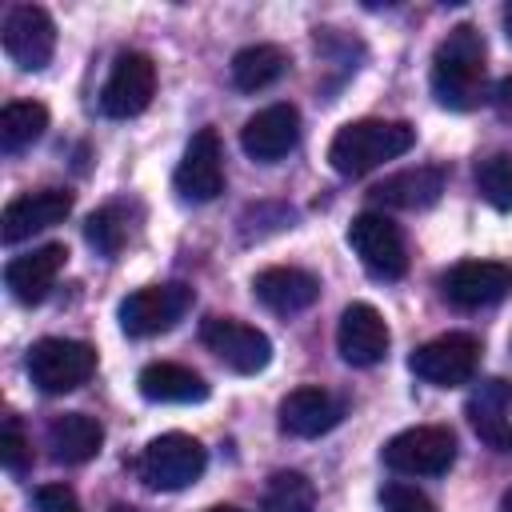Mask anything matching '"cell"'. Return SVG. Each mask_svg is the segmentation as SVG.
Instances as JSON below:
<instances>
[{
	"label": "cell",
	"instance_id": "6da1fadb",
	"mask_svg": "<svg viewBox=\"0 0 512 512\" xmlns=\"http://www.w3.org/2000/svg\"><path fill=\"white\" fill-rule=\"evenodd\" d=\"M488 48L472 24H456L432 52V92L444 108L468 112L484 100L488 80Z\"/></svg>",
	"mask_w": 512,
	"mask_h": 512
},
{
	"label": "cell",
	"instance_id": "7a4b0ae2",
	"mask_svg": "<svg viewBox=\"0 0 512 512\" xmlns=\"http://www.w3.org/2000/svg\"><path fill=\"white\" fill-rule=\"evenodd\" d=\"M412 144H416V128L408 120H352L332 136L328 160L340 176H364L384 160L404 156Z\"/></svg>",
	"mask_w": 512,
	"mask_h": 512
},
{
	"label": "cell",
	"instance_id": "3957f363",
	"mask_svg": "<svg viewBox=\"0 0 512 512\" xmlns=\"http://www.w3.org/2000/svg\"><path fill=\"white\" fill-rule=\"evenodd\" d=\"M204 468H208V452L188 432H164V436L148 440L136 460V476L152 492H180V488L196 484L204 476Z\"/></svg>",
	"mask_w": 512,
	"mask_h": 512
},
{
	"label": "cell",
	"instance_id": "277c9868",
	"mask_svg": "<svg viewBox=\"0 0 512 512\" xmlns=\"http://www.w3.org/2000/svg\"><path fill=\"white\" fill-rule=\"evenodd\" d=\"M24 368L40 392L64 396V392H76L96 372V348L84 340H68V336H44L28 348Z\"/></svg>",
	"mask_w": 512,
	"mask_h": 512
},
{
	"label": "cell",
	"instance_id": "5b68a950",
	"mask_svg": "<svg viewBox=\"0 0 512 512\" xmlns=\"http://www.w3.org/2000/svg\"><path fill=\"white\" fill-rule=\"evenodd\" d=\"M408 368L416 380L436 384V388H460L476 376L480 368V340L472 332H444L428 344H420L408 356Z\"/></svg>",
	"mask_w": 512,
	"mask_h": 512
},
{
	"label": "cell",
	"instance_id": "8992f818",
	"mask_svg": "<svg viewBox=\"0 0 512 512\" xmlns=\"http://www.w3.org/2000/svg\"><path fill=\"white\" fill-rule=\"evenodd\" d=\"M348 244L360 256V264L376 276V280H400L408 272V248H404V232L392 216L384 212H360L348 224Z\"/></svg>",
	"mask_w": 512,
	"mask_h": 512
},
{
	"label": "cell",
	"instance_id": "52a82bcc",
	"mask_svg": "<svg viewBox=\"0 0 512 512\" xmlns=\"http://www.w3.org/2000/svg\"><path fill=\"white\" fill-rule=\"evenodd\" d=\"M380 456L400 476H440L456 460V436L440 424H416L396 432Z\"/></svg>",
	"mask_w": 512,
	"mask_h": 512
},
{
	"label": "cell",
	"instance_id": "ba28073f",
	"mask_svg": "<svg viewBox=\"0 0 512 512\" xmlns=\"http://www.w3.org/2000/svg\"><path fill=\"white\" fill-rule=\"evenodd\" d=\"M192 308V288L188 284H148L136 288L120 300V328L128 336H160L168 332L184 312Z\"/></svg>",
	"mask_w": 512,
	"mask_h": 512
},
{
	"label": "cell",
	"instance_id": "9c48e42d",
	"mask_svg": "<svg viewBox=\"0 0 512 512\" xmlns=\"http://www.w3.org/2000/svg\"><path fill=\"white\" fill-rule=\"evenodd\" d=\"M4 52L16 68L24 72H40L48 68L52 52H56V24L40 4H12L0 28Z\"/></svg>",
	"mask_w": 512,
	"mask_h": 512
},
{
	"label": "cell",
	"instance_id": "30bf717a",
	"mask_svg": "<svg viewBox=\"0 0 512 512\" xmlns=\"http://www.w3.org/2000/svg\"><path fill=\"white\" fill-rule=\"evenodd\" d=\"M200 340H204L208 352H216L240 376L264 372L268 360H272V340L260 328H252L244 320H232V316H208L200 324Z\"/></svg>",
	"mask_w": 512,
	"mask_h": 512
},
{
	"label": "cell",
	"instance_id": "8fae6325",
	"mask_svg": "<svg viewBox=\"0 0 512 512\" xmlns=\"http://www.w3.org/2000/svg\"><path fill=\"white\" fill-rule=\"evenodd\" d=\"M152 92H156V64H152V56L120 52L112 72H108V80H104V88H100V108L112 120H128V116H140L152 104Z\"/></svg>",
	"mask_w": 512,
	"mask_h": 512
},
{
	"label": "cell",
	"instance_id": "7c38bea8",
	"mask_svg": "<svg viewBox=\"0 0 512 512\" xmlns=\"http://www.w3.org/2000/svg\"><path fill=\"white\" fill-rule=\"evenodd\" d=\"M440 292L456 308H488L512 292V264L504 260H460L440 276Z\"/></svg>",
	"mask_w": 512,
	"mask_h": 512
},
{
	"label": "cell",
	"instance_id": "4fadbf2b",
	"mask_svg": "<svg viewBox=\"0 0 512 512\" xmlns=\"http://www.w3.org/2000/svg\"><path fill=\"white\" fill-rule=\"evenodd\" d=\"M172 184H176V192L184 200H196V204H208V200H216L224 192V148H220L216 128H200L188 140Z\"/></svg>",
	"mask_w": 512,
	"mask_h": 512
},
{
	"label": "cell",
	"instance_id": "5bb4252c",
	"mask_svg": "<svg viewBox=\"0 0 512 512\" xmlns=\"http://www.w3.org/2000/svg\"><path fill=\"white\" fill-rule=\"evenodd\" d=\"M296 144H300V112H296V104H284V100L260 108L240 128V148L260 164L284 160Z\"/></svg>",
	"mask_w": 512,
	"mask_h": 512
},
{
	"label": "cell",
	"instance_id": "9a60e30c",
	"mask_svg": "<svg viewBox=\"0 0 512 512\" xmlns=\"http://www.w3.org/2000/svg\"><path fill=\"white\" fill-rule=\"evenodd\" d=\"M76 196L68 188H40V192H24L16 200L4 204V216H0V240L4 244H20L28 240L32 232H44L60 220H68Z\"/></svg>",
	"mask_w": 512,
	"mask_h": 512
},
{
	"label": "cell",
	"instance_id": "2e32d148",
	"mask_svg": "<svg viewBox=\"0 0 512 512\" xmlns=\"http://www.w3.org/2000/svg\"><path fill=\"white\" fill-rule=\"evenodd\" d=\"M388 344H392V332H388L384 316H380L372 304L356 300V304H348V308L340 312L336 348H340V356H344L352 368H372V364H380V360L388 356Z\"/></svg>",
	"mask_w": 512,
	"mask_h": 512
},
{
	"label": "cell",
	"instance_id": "e0dca14e",
	"mask_svg": "<svg viewBox=\"0 0 512 512\" xmlns=\"http://www.w3.org/2000/svg\"><path fill=\"white\" fill-rule=\"evenodd\" d=\"M252 296L276 316H296V312H304L320 300V280L304 268L272 264V268L252 276Z\"/></svg>",
	"mask_w": 512,
	"mask_h": 512
},
{
	"label": "cell",
	"instance_id": "ac0fdd59",
	"mask_svg": "<svg viewBox=\"0 0 512 512\" xmlns=\"http://www.w3.org/2000/svg\"><path fill=\"white\" fill-rule=\"evenodd\" d=\"M344 416V404L340 396H332L328 388L320 384H304V388H292L284 400H280V428L288 436H300V440H312V436H324L340 424Z\"/></svg>",
	"mask_w": 512,
	"mask_h": 512
},
{
	"label": "cell",
	"instance_id": "d6986e66",
	"mask_svg": "<svg viewBox=\"0 0 512 512\" xmlns=\"http://www.w3.org/2000/svg\"><path fill=\"white\" fill-rule=\"evenodd\" d=\"M508 408H512V384L492 376V380H480L464 404L468 412V424L472 432L492 448V452H512V420H508Z\"/></svg>",
	"mask_w": 512,
	"mask_h": 512
},
{
	"label": "cell",
	"instance_id": "ffe728a7",
	"mask_svg": "<svg viewBox=\"0 0 512 512\" xmlns=\"http://www.w3.org/2000/svg\"><path fill=\"white\" fill-rule=\"evenodd\" d=\"M64 260H68V248L64 244H40V248H32L24 256H12L4 264V284H8V292L20 304H40L52 292Z\"/></svg>",
	"mask_w": 512,
	"mask_h": 512
},
{
	"label": "cell",
	"instance_id": "44dd1931",
	"mask_svg": "<svg viewBox=\"0 0 512 512\" xmlns=\"http://www.w3.org/2000/svg\"><path fill=\"white\" fill-rule=\"evenodd\" d=\"M444 192V168L436 164H416V168H404V172H392L384 176L376 188H372V200L380 208H404V212H416V208H432Z\"/></svg>",
	"mask_w": 512,
	"mask_h": 512
},
{
	"label": "cell",
	"instance_id": "7402d4cb",
	"mask_svg": "<svg viewBox=\"0 0 512 512\" xmlns=\"http://www.w3.org/2000/svg\"><path fill=\"white\" fill-rule=\"evenodd\" d=\"M136 388H140L144 400H156V404H200V400H208L204 376L184 368V364H172V360L144 364L140 376H136Z\"/></svg>",
	"mask_w": 512,
	"mask_h": 512
},
{
	"label": "cell",
	"instance_id": "603a6c76",
	"mask_svg": "<svg viewBox=\"0 0 512 512\" xmlns=\"http://www.w3.org/2000/svg\"><path fill=\"white\" fill-rule=\"evenodd\" d=\"M44 440L60 464H88L104 448V424L88 412H64V416H52Z\"/></svg>",
	"mask_w": 512,
	"mask_h": 512
},
{
	"label": "cell",
	"instance_id": "cb8c5ba5",
	"mask_svg": "<svg viewBox=\"0 0 512 512\" xmlns=\"http://www.w3.org/2000/svg\"><path fill=\"white\" fill-rule=\"evenodd\" d=\"M288 72V52L280 44H248L232 56V84L240 92H260Z\"/></svg>",
	"mask_w": 512,
	"mask_h": 512
},
{
	"label": "cell",
	"instance_id": "d4e9b609",
	"mask_svg": "<svg viewBox=\"0 0 512 512\" xmlns=\"http://www.w3.org/2000/svg\"><path fill=\"white\" fill-rule=\"evenodd\" d=\"M48 128V108L40 100H8L0 108V148L12 156V152H24L32 148Z\"/></svg>",
	"mask_w": 512,
	"mask_h": 512
},
{
	"label": "cell",
	"instance_id": "484cf974",
	"mask_svg": "<svg viewBox=\"0 0 512 512\" xmlns=\"http://www.w3.org/2000/svg\"><path fill=\"white\" fill-rule=\"evenodd\" d=\"M260 508L264 512H312L316 508V484L296 468H280L268 476Z\"/></svg>",
	"mask_w": 512,
	"mask_h": 512
},
{
	"label": "cell",
	"instance_id": "4316f807",
	"mask_svg": "<svg viewBox=\"0 0 512 512\" xmlns=\"http://www.w3.org/2000/svg\"><path fill=\"white\" fill-rule=\"evenodd\" d=\"M476 188L480 196L500 208V212H512V156L508 152H492L476 164Z\"/></svg>",
	"mask_w": 512,
	"mask_h": 512
},
{
	"label": "cell",
	"instance_id": "83f0119b",
	"mask_svg": "<svg viewBox=\"0 0 512 512\" xmlns=\"http://www.w3.org/2000/svg\"><path fill=\"white\" fill-rule=\"evenodd\" d=\"M84 236H88V244L100 256H116L124 248V240H128V220H124V212L116 204H108V208H100V212L88 216Z\"/></svg>",
	"mask_w": 512,
	"mask_h": 512
},
{
	"label": "cell",
	"instance_id": "f1b7e54d",
	"mask_svg": "<svg viewBox=\"0 0 512 512\" xmlns=\"http://www.w3.org/2000/svg\"><path fill=\"white\" fill-rule=\"evenodd\" d=\"M0 464L12 476L28 472V464H32V444H28V436H24V428H20L16 416H4V428H0Z\"/></svg>",
	"mask_w": 512,
	"mask_h": 512
},
{
	"label": "cell",
	"instance_id": "f546056e",
	"mask_svg": "<svg viewBox=\"0 0 512 512\" xmlns=\"http://www.w3.org/2000/svg\"><path fill=\"white\" fill-rule=\"evenodd\" d=\"M380 508L384 512H436V504L416 484H404V480H392L380 488Z\"/></svg>",
	"mask_w": 512,
	"mask_h": 512
},
{
	"label": "cell",
	"instance_id": "4dcf8cb0",
	"mask_svg": "<svg viewBox=\"0 0 512 512\" xmlns=\"http://www.w3.org/2000/svg\"><path fill=\"white\" fill-rule=\"evenodd\" d=\"M36 512H80V500L68 484H40L36 488Z\"/></svg>",
	"mask_w": 512,
	"mask_h": 512
},
{
	"label": "cell",
	"instance_id": "1f68e13d",
	"mask_svg": "<svg viewBox=\"0 0 512 512\" xmlns=\"http://www.w3.org/2000/svg\"><path fill=\"white\" fill-rule=\"evenodd\" d=\"M496 104H500L504 112L512 108V80H500V84H496Z\"/></svg>",
	"mask_w": 512,
	"mask_h": 512
},
{
	"label": "cell",
	"instance_id": "d6a6232c",
	"mask_svg": "<svg viewBox=\"0 0 512 512\" xmlns=\"http://www.w3.org/2000/svg\"><path fill=\"white\" fill-rule=\"evenodd\" d=\"M504 36H508V44H512V4H504Z\"/></svg>",
	"mask_w": 512,
	"mask_h": 512
},
{
	"label": "cell",
	"instance_id": "836d02e7",
	"mask_svg": "<svg viewBox=\"0 0 512 512\" xmlns=\"http://www.w3.org/2000/svg\"><path fill=\"white\" fill-rule=\"evenodd\" d=\"M208 512H244V508H236V504H216V508H208Z\"/></svg>",
	"mask_w": 512,
	"mask_h": 512
},
{
	"label": "cell",
	"instance_id": "e575fe53",
	"mask_svg": "<svg viewBox=\"0 0 512 512\" xmlns=\"http://www.w3.org/2000/svg\"><path fill=\"white\" fill-rule=\"evenodd\" d=\"M500 512H512V488L504 492V500H500Z\"/></svg>",
	"mask_w": 512,
	"mask_h": 512
},
{
	"label": "cell",
	"instance_id": "d590c367",
	"mask_svg": "<svg viewBox=\"0 0 512 512\" xmlns=\"http://www.w3.org/2000/svg\"><path fill=\"white\" fill-rule=\"evenodd\" d=\"M108 512H140V508H132V504H112Z\"/></svg>",
	"mask_w": 512,
	"mask_h": 512
}]
</instances>
